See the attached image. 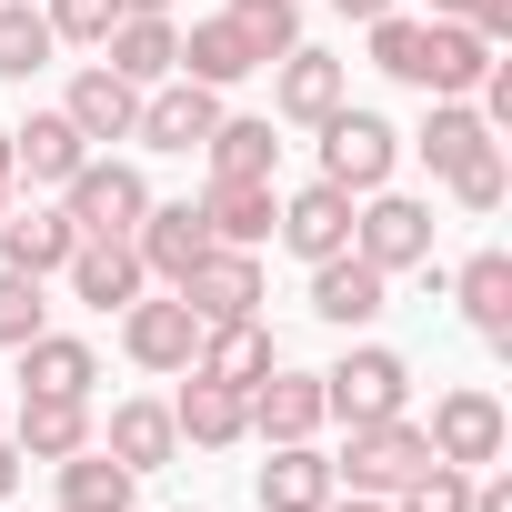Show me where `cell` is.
<instances>
[{
    "label": "cell",
    "instance_id": "29",
    "mask_svg": "<svg viewBox=\"0 0 512 512\" xmlns=\"http://www.w3.org/2000/svg\"><path fill=\"white\" fill-rule=\"evenodd\" d=\"M91 382H101V352L91 342H71V332H31L21 342V392H81L91 402Z\"/></svg>",
    "mask_w": 512,
    "mask_h": 512
},
{
    "label": "cell",
    "instance_id": "47",
    "mask_svg": "<svg viewBox=\"0 0 512 512\" xmlns=\"http://www.w3.org/2000/svg\"><path fill=\"white\" fill-rule=\"evenodd\" d=\"M0 211H11V181H0Z\"/></svg>",
    "mask_w": 512,
    "mask_h": 512
},
{
    "label": "cell",
    "instance_id": "8",
    "mask_svg": "<svg viewBox=\"0 0 512 512\" xmlns=\"http://www.w3.org/2000/svg\"><path fill=\"white\" fill-rule=\"evenodd\" d=\"M342 101H352V61H332V51H312V41H292V51L272 61V111H282V121L312 131V121H332Z\"/></svg>",
    "mask_w": 512,
    "mask_h": 512
},
{
    "label": "cell",
    "instance_id": "44",
    "mask_svg": "<svg viewBox=\"0 0 512 512\" xmlns=\"http://www.w3.org/2000/svg\"><path fill=\"white\" fill-rule=\"evenodd\" d=\"M462 11H472V0H432V21H462Z\"/></svg>",
    "mask_w": 512,
    "mask_h": 512
},
{
    "label": "cell",
    "instance_id": "22",
    "mask_svg": "<svg viewBox=\"0 0 512 512\" xmlns=\"http://www.w3.org/2000/svg\"><path fill=\"white\" fill-rule=\"evenodd\" d=\"M171 432H181L191 452H231V442H251V412H241V392H221V382L181 372V402H171Z\"/></svg>",
    "mask_w": 512,
    "mask_h": 512
},
{
    "label": "cell",
    "instance_id": "49",
    "mask_svg": "<svg viewBox=\"0 0 512 512\" xmlns=\"http://www.w3.org/2000/svg\"><path fill=\"white\" fill-rule=\"evenodd\" d=\"M181 512H191V502H181Z\"/></svg>",
    "mask_w": 512,
    "mask_h": 512
},
{
    "label": "cell",
    "instance_id": "36",
    "mask_svg": "<svg viewBox=\"0 0 512 512\" xmlns=\"http://www.w3.org/2000/svg\"><path fill=\"white\" fill-rule=\"evenodd\" d=\"M31 332H51V302H41V272H11V262H0V352H21Z\"/></svg>",
    "mask_w": 512,
    "mask_h": 512
},
{
    "label": "cell",
    "instance_id": "37",
    "mask_svg": "<svg viewBox=\"0 0 512 512\" xmlns=\"http://www.w3.org/2000/svg\"><path fill=\"white\" fill-rule=\"evenodd\" d=\"M442 181H452V201H462V211H502V191H512V161H502V141H482V151H472V161H452Z\"/></svg>",
    "mask_w": 512,
    "mask_h": 512
},
{
    "label": "cell",
    "instance_id": "14",
    "mask_svg": "<svg viewBox=\"0 0 512 512\" xmlns=\"http://www.w3.org/2000/svg\"><path fill=\"white\" fill-rule=\"evenodd\" d=\"M61 282H71V302H91V312H131V302L151 292V272H141L131 241H81L71 262H61Z\"/></svg>",
    "mask_w": 512,
    "mask_h": 512
},
{
    "label": "cell",
    "instance_id": "17",
    "mask_svg": "<svg viewBox=\"0 0 512 512\" xmlns=\"http://www.w3.org/2000/svg\"><path fill=\"white\" fill-rule=\"evenodd\" d=\"M61 111H71V131H81V141H131V131H141V81H121L111 61H91V71L71 81V101H61Z\"/></svg>",
    "mask_w": 512,
    "mask_h": 512
},
{
    "label": "cell",
    "instance_id": "11",
    "mask_svg": "<svg viewBox=\"0 0 512 512\" xmlns=\"http://www.w3.org/2000/svg\"><path fill=\"white\" fill-rule=\"evenodd\" d=\"M121 352L141 362V372H191V352H201V322H191V302L171 292V302H131L121 312Z\"/></svg>",
    "mask_w": 512,
    "mask_h": 512
},
{
    "label": "cell",
    "instance_id": "33",
    "mask_svg": "<svg viewBox=\"0 0 512 512\" xmlns=\"http://www.w3.org/2000/svg\"><path fill=\"white\" fill-rule=\"evenodd\" d=\"M221 21L241 31V51H251V61H262V71H272V61H282V51L302 41V0H231V11H221Z\"/></svg>",
    "mask_w": 512,
    "mask_h": 512
},
{
    "label": "cell",
    "instance_id": "32",
    "mask_svg": "<svg viewBox=\"0 0 512 512\" xmlns=\"http://www.w3.org/2000/svg\"><path fill=\"white\" fill-rule=\"evenodd\" d=\"M482 141H492V121H482L472 101H432V111H422V131H412V151H422L432 171H452V161H472Z\"/></svg>",
    "mask_w": 512,
    "mask_h": 512
},
{
    "label": "cell",
    "instance_id": "23",
    "mask_svg": "<svg viewBox=\"0 0 512 512\" xmlns=\"http://www.w3.org/2000/svg\"><path fill=\"white\" fill-rule=\"evenodd\" d=\"M201 221H211V241H231V251H262L272 221H282V191H272V181H211V191H201Z\"/></svg>",
    "mask_w": 512,
    "mask_h": 512
},
{
    "label": "cell",
    "instance_id": "31",
    "mask_svg": "<svg viewBox=\"0 0 512 512\" xmlns=\"http://www.w3.org/2000/svg\"><path fill=\"white\" fill-rule=\"evenodd\" d=\"M201 161H211V181H272L282 141H272V121H231L221 111V131L201 141Z\"/></svg>",
    "mask_w": 512,
    "mask_h": 512
},
{
    "label": "cell",
    "instance_id": "10",
    "mask_svg": "<svg viewBox=\"0 0 512 512\" xmlns=\"http://www.w3.org/2000/svg\"><path fill=\"white\" fill-rule=\"evenodd\" d=\"M241 412H251V432L262 442H312L332 412H322V372H292V362H272L262 382L241 392Z\"/></svg>",
    "mask_w": 512,
    "mask_h": 512
},
{
    "label": "cell",
    "instance_id": "20",
    "mask_svg": "<svg viewBox=\"0 0 512 512\" xmlns=\"http://www.w3.org/2000/svg\"><path fill=\"white\" fill-rule=\"evenodd\" d=\"M262 512H322L342 482H332V452H312V442H272V462H262Z\"/></svg>",
    "mask_w": 512,
    "mask_h": 512
},
{
    "label": "cell",
    "instance_id": "13",
    "mask_svg": "<svg viewBox=\"0 0 512 512\" xmlns=\"http://www.w3.org/2000/svg\"><path fill=\"white\" fill-rule=\"evenodd\" d=\"M312 312H322L332 332H362V322L392 312V282L362 262V251H332V262H312Z\"/></svg>",
    "mask_w": 512,
    "mask_h": 512
},
{
    "label": "cell",
    "instance_id": "43",
    "mask_svg": "<svg viewBox=\"0 0 512 512\" xmlns=\"http://www.w3.org/2000/svg\"><path fill=\"white\" fill-rule=\"evenodd\" d=\"M332 11H342V21H382V11H392V0H332Z\"/></svg>",
    "mask_w": 512,
    "mask_h": 512
},
{
    "label": "cell",
    "instance_id": "45",
    "mask_svg": "<svg viewBox=\"0 0 512 512\" xmlns=\"http://www.w3.org/2000/svg\"><path fill=\"white\" fill-rule=\"evenodd\" d=\"M0 181H11V131H0Z\"/></svg>",
    "mask_w": 512,
    "mask_h": 512
},
{
    "label": "cell",
    "instance_id": "39",
    "mask_svg": "<svg viewBox=\"0 0 512 512\" xmlns=\"http://www.w3.org/2000/svg\"><path fill=\"white\" fill-rule=\"evenodd\" d=\"M41 21H51V41L101 51V41H111V21H121V0H41Z\"/></svg>",
    "mask_w": 512,
    "mask_h": 512
},
{
    "label": "cell",
    "instance_id": "4",
    "mask_svg": "<svg viewBox=\"0 0 512 512\" xmlns=\"http://www.w3.org/2000/svg\"><path fill=\"white\" fill-rule=\"evenodd\" d=\"M61 211H71L81 241H131L141 211H151V181H141L131 161H81V171L61 181Z\"/></svg>",
    "mask_w": 512,
    "mask_h": 512
},
{
    "label": "cell",
    "instance_id": "3",
    "mask_svg": "<svg viewBox=\"0 0 512 512\" xmlns=\"http://www.w3.org/2000/svg\"><path fill=\"white\" fill-rule=\"evenodd\" d=\"M312 131H322V181H332V191H352V201H362V191H382V181H392V161H402V131H392L382 111H362V101H342V111H332V121H312Z\"/></svg>",
    "mask_w": 512,
    "mask_h": 512
},
{
    "label": "cell",
    "instance_id": "42",
    "mask_svg": "<svg viewBox=\"0 0 512 512\" xmlns=\"http://www.w3.org/2000/svg\"><path fill=\"white\" fill-rule=\"evenodd\" d=\"M322 512H392V502H382V492H332Z\"/></svg>",
    "mask_w": 512,
    "mask_h": 512
},
{
    "label": "cell",
    "instance_id": "15",
    "mask_svg": "<svg viewBox=\"0 0 512 512\" xmlns=\"http://www.w3.org/2000/svg\"><path fill=\"white\" fill-rule=\"evenodd\" d=\"M272 362H282V342L262 332V312H251V322H201V352H191V372L221 382V392H251Z\"/></svg>",
    "mask_w": 512,
    "mask_h": 512
},
{
    "label": "cell",
    "instance_id": "21",
    "mask_svg": "<svg viewBox=\"0 0 512 512\" xmlns=\"http://www.w3.org/2000/svg\"><path fill=\"white\" fill-rule=\"evenodd\" d=\"M81 161H91V141L71 131V111H31V121L11 131V181H51V191H61Z\"/></svg>",
    "mask_w": 512,
    "mask_h": 512
},
{
    "label": "cell",
    "instance_id": "7",
    "mask_svg": "<svg viewBox=\"0 0 512 512\" xmlns=\"http://www.w3.org/2000/svg\"><path fill=\"white\" fill-rule=\"evenodd\" d=\"M171 292L191 302V322H251V312H262V262H251V251H231V241H211Z\"/></svg>",
    "mask_w": 512,
    "mask_h": 512
},
{
    "label": "cell",
    "instance_id": "9",
    "mask_svg": "<svg viewBox=\"0 0 512 512\" xmlns=\"http://www.w3.org/2000/svg\"><path fill=\"white\" fill-rule=\"evenodd\" d=\"M211 131H221V91H201V81H181V71L141 91V131H131L141 151H201Z\"/></svg>",
    "mask_w": 512,
    "mask_h": 512
},
{
    "label": "cell",
    "instance_id": "40",
    "mask_svg": "<svg viewBox=\"0 0 512 512\" xmlns=\"http://www.w3.org/2000/svg\"><path fill=\"white\" fill-rule=\"evenodd\" d=\"M472 512H512V472H472Z\"/></svg>",
    "mask_w": 512,
    "mask_h": 512
},
{
    "label": "cell",
    "instance_id": "34",
    "mask_svg": "<svg viewBox=\"0 0 512 512\" xmlns=\"http://www.w3.org/2000/svg\"><path fill=\"white\" fill-rule=\"evenodd\" d=\"M51 21H41V0H0V81H31L51 61Z\"/></svg>",
    "mask_w": 512,
    "mask_h": 512
},
{
    "label": "cell",
    "instance_id": "25",
    "mask_svg": "<svg viewBox=\"0 0 512 512\" xmlns=\"http://www.w3.org/2000/svg\"><path fill=\"white\" fill-rule=\"evenodd\" d=\"M171 51H181V31H171V11H121L111 21V41H101V61L121 71V81H171Z\"/></svg>",
    "mask_w": 512,
    "mask_h": 512
},
{
    "label": "cell",
    "instance_id": "12",
    "mask_svg": "<svg viewBox=\"0 0 512 512\" xmlns=\"http://www.w3.org/2000/svg\"><path fill=\"white\" fill-rule=\"evenodd\" d=\"M282 251H302V262H332V251H352V191H332V181H302V191H282Z\"/></svg>",
    "mask_w": 512,
    "mask_h": 512
},
{
    "label": "cell",
    "instance_id": "48",
    "mask_svg": "<svg viewBox=\"0 0 512 512\" xmlns=\"http://www.w3.org/2000/svg\"><path fill=\"white\" fill-rule=\"evenodd\" d=\"M61 512H81V502H61Z\"/></svg>",
    "mask_w": 512,
    "mask_h": 512
},
{
    "label": "cell",
    "instance_id": "5",
    "mask_svg": "<svg viewBox=\"0 0 512 512\" xmlns=\"http://www.w3.org/2000/svg\"><path fill=\"white\" fill-rule=\"evenodd\" d=\"M412 402V362L392 352V342H352L332 372H322V412L332 422H382V412H402Z\"/></svg>",
    "mask_w": 512,
    "mask_h": 512
},
{
    "label": "cell",
    "instance_id": "1",
    "mask_svg": "<svg viewBox=\"0 0 512 512\" xmlns=\"http://www.w3.org/2000/svg\"><path fill=\"white\" fill-rule=\"evenodd\" d=\"M352 251L382 272V282H402V272H422L432 262V201H412V191H362L352 201Z\"/></svg>",
    "mask_w": 512,
    "mask_h": 512
},
{
    "label": "cell",
    "instance_id": "46",
    "mask_svg": "<svg viewBox=\"0 0 512 512\" xmlns=\"http://www.w3.org/2000/svg\"><path fill=\"white\" fill-rule=\"evenodd\" d=\"M121 11H171V0H121Z\"/></svg>",
    "mask_w": 512,
    "mask_h": 512
},
{
    "label": "cell",
    "instance_id": "38",
    "mask_svg": "<svg viewBox=\"0 0 512 512\" xmlns=\"http://www.w3.org/2000/svg\"><path fill=\"white\" fill-rule=\"evenodd\" d=\"M392 512H472V472H462V462H422V472L392 492Z\"/></svg>",
    "mask_w": 512,
    "mask_h": 512
},
{
    "label": "cell",
    "instance_id": "28",
    "mask_svg": "<svg viewBox=\"0 0 512 512\" xmlns=\"http://www.w3.org/2000/svg\"><path fill=\"white\" fill-rule=\"evenodd\" d=\"M492 71V41L472 21H432V61H422V101H462Z\"/></svg>",
    "mask_w": 512,
    "mask_h": 512
},
{
    "label": "cell",
    "instance_id": "24",
    "mask_svg": "<svg viewBox=\"0 0 512 512\" xmlns=\"http://www.w3.org/2000/svg\"><path fill=\"white\" fill-rule=\"evenodd\" d=\"M71 251H81L71 211H41V201H31V211H0V262H11V272H41V282H51Z\"/></svg>",
    "mask_w": 512,
    "mask_h": 512
},
{
    "label": "cell",
    "instance_id": "30",
    "mask_svg": "<svg viewBox=\"0 0 512 512\" xmlns=\"http://www.w3.org/2000/svg\"><path fill=\"white\" fill-rule=\"evenodd\" d=\"M131 492H141V472H131V462H111L101 442L61 452V502H81V512H131Z\"/></svg>",
    "mask_w": 512,
    "mask_h": 512
},
{
    "label": "cell",
    "instance_id": "35",
    "mask_svg": "<svg viewBox=\"0 0 512 512\" xmlns=\"http://www.w3.org/2000/svg\"><path fill=\"white\" fill-rule=\"evenodd\" d=\"M362 31H372V71H392V81H412V91H422L432 21H412V11H382V21H362Z\"/></svg>",
    "mask_w": 512,
    "mask_h": 512
},
{
    "label": "cell",
    "instance_id": "26",
    "mask_svg": "<svg viewBox=\"0 0 512 512\" xmlns=\"http://www.w3.org/2000/svg\"><path fill=\"white\" fill-rule=\"evenodd\" d=\"M111 462H131V472H161L171 452H181V432H171V402H111V432H91Z\"/></svg>",
    "mask_w": 512,
    "mask_h": 512
},
{
    "label": "cell",
    "instance_id": "2",
    "mask_svg": "<svg viewBox=\"0 0 512 512\" xmlns=\"http://www.w3.org/2000/svg\"><path fill=\"white\" fill-rule=\"evenodd\" d=\"M342 432H352V442H342V462H332V482H342V492H382V502H392V492L432 462V442H422V422H412V412L342 422Z\"/></svg>",
    "mask_w": 512,
    "mask_h": 512
},
{
    "label": "cell",
    "instance_id": "18",
    "mask_svg": "<svg viewBox=\"0 0 512 512\" xmlns=\"http://www.w3.org/2000/svg\"><path fill=\"white\" fill-rule=\"evenodd\" d=\"M11 442H21V462H61V452L91 442V402H81V392H21Z\"/></svg>",
    "mask_w": 512,
    "mask_h": 512
},
{
    "label": "cell",
    "instance_id": "16",
    "mask_svg": "<svg viewBox=\"0 0 512 512\" xmlns=\"http://www.w3.org/2000/svg\"><path fill=\"white\" fill-rule=\"evenodd\" d=\"M131 251H141V272H151V282H181L201 251H211L201 201H151V211H141V231H131Z\"/></svg>",
    "mask_w": 512,
    "mask_h": 512
},
{
    "label": "cell",
    "instance_id": "6",
    "mask_svg": "<svg viewBox=\"0 0 512 512\" xmlns=\"http://www.w3.org/2000/svg\"><path fill=\"white\" fill-rule=\"evenodd\" d=\"M422 442H432V462H462V472H482V462H502L512 422H502V402H492L482 382H462V392H442V402H432Z\"/></svg>",
    "mask_w": 512,
    "mask_h": 512
},
{
    "label": "cell",
    "instance_id": "19",
    "mask_svg": "<svg viewBox=\"0 0 512 512\" xmlns=\"http://www.w3.org/2000/svg\"><path fill=\"white\" fill-rule=\"evenodd\" d=\"M442 292L462 302V322H472L492 352H512V262H502V251H472V262H462Z\"/></svg>",
    "mask_w": 512,
    "mask_h": 512
},
{
    "label": "cell",
    "instance_id": "41",
    "mask_svg": "<svg viewBox=\"0 0 512 512\" xmlns=\"http://www.w3.org/2000/svg\"><path fill=\"white\" fill-rule=\"evenodd\" d=\"M11 492H21V442L0 432V502H11Z\"/></svg>",
    "mask_w": 512,
    "mask_h": 512
},
{
    "label": "cell",
    "instance_id": "27",
    "mask_svg": "<svg viewBox=\"0 0 512 512\" xmlns=\"http://www.w3.org/2000/svg\"><path fill=\"white\" fill-rule=\"evenodd\" d=\"M171 71H181V81H201V91H231V81H251L262 61L241 51V31H231V21H191V31H181V51H171Z\"/></svg>",
    "mask_w": 512,
    "mask_h": 512
}]
</instances>
